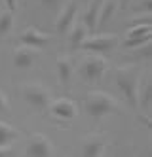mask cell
Masks as SVG:
<instances>
[{
	"label": "cell",
	"instance_id": "cell-1",
	"mask_svg": "<svg viewBox=\"0 0 152 157\" xmlns=\"http://www.w3.org/2000/svg\"><path fill=\"white\" fill-rule=\"evenodd\" d=\"M116 85L124 93L131 108L139 106V87H141V72L135 66H124L116 70Z\"/></svg>",
	"mask_w": 152,
	"mask_h": 157
},
{
	"label": "cell",
	"instance_id": "cell-2",
	"mask_svg": "<svg viewBox=\"0 0 152 157\" xmlns=\"http://www.w3.org/2000/svg\"><path fill=\"white\" fill-rule=\"evenodd\" d=\"M118 102L116 98L109 93H103V91H93L88 93L86 97V110L91 117H103V116H109L112 112H118Z\"/></svg>",
	"mask_w": 152,
	"mask_h": 157
},
{
	"label": "cell",
	"instance_id": "cell-3",
	"mask_svg": "<svg viewBox=\"0 0 152 157\" xmlns=\"http://www.w3.org/2000/svg\"><path fill=\"white\" fill-rule=\"evenodd\" d=\"M109 68V63L101 55H89L80 64V74L88 82H99Z\"/></svg>",
	"mask_w": 152,
	"mask_h": 157
},
{
	"label": "cell",
	"instance_id": "cell-4",
	"mask_svg": "<svg viewBox=\"0 0 152 157\" xmlns=\"http://www.w3.org/2000/svg\"><path fill=\"white\" fill-rule=\"evenodd\" d=\"M118 46V36L116 34H95L88 36L80 44V49H86L91 53H109Z\"/></svg>",
	"mask_w": 152,
	"mask_h": 157
},
{
	"label": "cell",
	"instance_id": "cell-5",
	"mask_svg": "<svg viewBox=\"0 0 152 157\" xmlns=\"http://www.w3.org/2000/svg\"><path fill=\"white\" fill-rule=\"evenodd\" d=\"M23 97L25 100L36 110H44L48 108V104L51 102V97H50V91L48 89H44L42 85L38 83H27L23 85Z\"/></svg>",
	"mask_w": 152,
	"mask_h": 157
},
{
	"label": "cell",
	"instance_id": "cell-6",
	"mask_svg": "<svg viewBox=\"0 0 152 157\" xmlns=\"http://www.w3.org/2000/svg\"><path fill=\"white\" fill-rule=\"evenodd\" d=\"M25 153L31 155V157H48V155H53V144H51V140L46 136V134H38L36 132V134L31 136Z\"/></svg>",
	"mask_w": 152,
	"mask_h": 157
},
{
	"label": "cell",
	"instance_id": "cell-7",
	"mask_svg": "<svg viewBox=\"0 0 152 157\" xmlns=\"http://www.w3.org/2000/svg\"><path fill=\"white\" fill-rule=\"evenodd\" d=\"M50 112L53 117H59V119H74L76 114H78V108H76V102H72L71 98H57V100H51L48 104Z\"/></svg>",
	"mask_w": 152,
	"mask_h": 157
},
{
	"label": "cell",
	"instance_id": "cell-8",
	"mask_svg": "<svg viewBox=\"0 0 152 157\" xmlns=\"http://www.w3.org/2000/svg\"><path fill=\"white\" fill-rule=\"evenodd\" d=\"M19 42L23 44V46L38 49V48H44V46L50 44V34H44V32L36 30L34 27H29V29H25L19 34Z\"/></svg>",
	"mask_w": 152,
	"mask_h": 157
},
{
	"label": "cell",
	"instance_id": "cell-9",
	"mask_svg": "<svg viewBox=\"0 0 152 157\" xmlns=\"http://www.w3.org/2000/svg\"><path fill=\"white\" fill-rule=\"evenodd\" d=\"M76 13H78V4L76 2H68L65 6V10L59 13V17H57L55 30L59 32V34L68 32V30H71V27L74 25V21H76Z\"/></svg>",
	"mask_w": 152,
	"mask_h": 157
},
{
	"label": "cell",
	"instance_id": "cell-10",
	"mask_svg": "<svg viewBox=\"0 0 152 157\" xmlns=\"http://www.w3.org/2000/svg\"><path fill=\"white\" fill-rule=\"evenodd\" d=\"M36 61V49L34 48H29V46H21L15 49L14 53V64L17 68L25 70V68H31Z\"/></svg>",
	"mask_w": 152,
	"mask_h": 157
},
{
	"label": "cell",
	"instance_id": "cell-11",
	"mask_svg": "<svg viewBox=\"0 0 152 157\" xmlns=\"http://www.w3.org/2000/svg\"><path fill=\"white\" fill-rule=\"evenodd\" d=\"M105 146H107V144H105V138H103V136H97V134L88 136L84 142H82V155H86V157L103 155Z\"/></svg>",
	"mask_w": 152,
	"mask_h": 157
},
{
	"label": "cell",
	"instance_id": "cell-12",
	"mask_svg": "<svg viewBox=\"0 0 152 157\" xmlns=\"http://www.w3.org/2000/svg\"><path fill=\"white\" fill-rule=\"evenodd\" d=\"M74 74V64L71 61V57H59L57 59V76H59V82L67 87L71 83V78Z\"/></svg>",
	"mask_w": 152,
	"mask_h": 157
},
{
	"label": "cell",
	"instance_id": "cell-13",
	"mask_svg": "<svg viewBox=\"0 0 152 157\" xmlns=\"http://www.w3.org/2000/svg\"><path fill=\"white\" fill-rule=\"evenodd\" d=\"M71 29H72V32H71V38H68V48L71 49H80V44L89 36V30H88V27L82 23V21L80 23L74 21V25Z\"/></svg>",
	"mask_w": 152,
	"mask_h": 157
},
{
	"label": "cell",
	"instance_id": "cell-14",
	"mask_svg": "<svg viewBox=\"0 0 152 157\" xmlns=\"http://www.w3.org/2000/svg\"><path fill=\"white\" fill-rule=\"evenodd\" d=\"M101 4H103V0H93V4L89 6V10L86 12V15H84V23L86 27H88V30L89 32H95L97 30V23H99V10H101Z\"/></svg>",
	"mask_w": 152,
	"mask_h": 157
},
{
	"label": "cell",
	"instance_id": "cell-15",
	"mask_svg": "<svg viewBox=\"0 0 152 157\" xmlns=\"http://www.w3.org/2000/svg\"><path fill=\"white\" fill-rule=\"evenodd\" d=\"M17 136H19L17 129H14L11 125H8V123H4V121H0V148L10 146Z\"/></svg>",
	"mask_w": 152,
	"mask_h": 157
},
{
	"label": "cell",
	"instance_id": "cell-16",
	"mask_svg": "<svg viewBox=\"0 0 152 157\" xmlns=\"http://www.w3.org/2000/svg\"><path fill=\"white\" fill-rule=\"evenodd\" d=\"M114 12H116V2H114V0H107V2L103 0L101 10H99V23H97V25H105V23H109Z\"/></svg>",
	"mask_w": 152,
	"mask_h": 157
},
{
	"label": "cell",
	"instance_id": "cell-17",
	"mask_svg": "<svg viewBox=\"0 0 152 157\" xmlns=\"http://www.w3.org/2000/svg\"><path fill=\"white\" fill-rule=\"evenodd\" d=\"M14 23H15V19H14V12H11V10L0 13V38H4L8 32L14 29Z\"/></svg>",
	"mask_w": 152,
	"mask_h": 157
},
{
	"label": "cell",
	"instance_id": "cell-18",
	"mask_svg": "<svg viewBox=\"0 0 152 157\" xmlns=\"http://www.w3.org/2000/svg\"><path fill=\"white\" fill-rule=\"evenodd\" d=\"M148 42H150V34H143V36H125L124 46L129 48V49H137V48L145 46V44H148Z\"/></svg>",
	"mask_w": 152,
	"mask_h": 157
},
{
	"label": "cell",
	"instance_id": "cell-19",
	"mask_svg": "<svg viewBox=\"0 0 152 157\" xmlns=\"http://www.w3.org/2000/svg\"><path fill=\"white\" fill-rule=\"evenodd\" d=\"M150 98H152V85L146 83L145 89H143V93L139 91V104L143 106V110H148L150 108Z\"/></svg>",
	"mask_w": 152,
	"mask_h": 157
},
{
	"label": "cell",
	"instance_id": "cell-20",
	"mask_svg": "<svg viewBox=\"0 0 152 157\" xmlns=\"http://www.w3.org/2000/svg\"><path fill=\"white\" fill-rule=\"evenodd\" d=\"M61 2H63V0H40V4L46 10H50V12H57L59 6H61Z\"/></svg>",
	"mask_w": 152,
	"mask_h": 157
},
{
	"label": "cell",
	"instance_id": "cell-21",
	"mask_svg": "<svg viewBox=\"0 0 152 157\" xmlns=\"http://www.w3.org/2000/svg\"><path fill=\"white\" fill-rule=\"evenodd\" d=\"M10 112V102H8V97L0 91V114H8Z\"/></svg>",
	"mask_w": 152,
	"mask_h": 157
},
{
	"label": "cell",
	"instance_id": "cell-22",
	"mask_svg": "<svg viewBox=\"0 0 152 157\" xmlns=\"http://www.w3.org/2000/svg\"><path fill=\"white\" fill-rule=\"evenodd\" d=\"M6 2V8L11 10V12H15V8H17V0H4Z\"/></svg>",
	"mask_w": 152,
	"mask_h": 157
},
{
	"label": "cell",
	"instance_id": "cell-23",
	"mask_svg": "<svg viewBox=\"0 0 152 157\" xmlns=\"http://www.w3.org/2000/svg\"><path fill=\"white\" fill-rule=\"evenodd\" d=\"M127 2H129V0H122V8H125V6H127Z\"/></svg>",
	"mask_w": 152,
	"mask_h": 157
}]
</instances>
